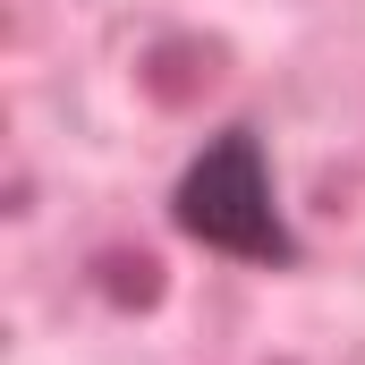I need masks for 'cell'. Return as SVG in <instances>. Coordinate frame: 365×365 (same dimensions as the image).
<instances>
[{"label": "cell", "mask_w": 365, "mask_h": 365, "mask_svg": "<svg viewBox=\"0 0 365 365\" xmlns=\"http://www.w3.org/2000/svg\"><path fill=\"white\" fill-rule=\"evenodd\" d=\"M170 221H179L195 247L238 255V264H289L297 255V230L280 212V170H272V153H264L255 128H221L179 170Z\"/></svg>", "instance_id": "cell-1"}]
</instances>
